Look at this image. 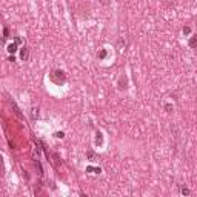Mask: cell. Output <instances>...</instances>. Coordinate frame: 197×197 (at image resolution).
Listing matches in <instances>:
<instances>
[{
	"label": "cell",
	"mask_w": 197,
	"mask_h": 197,
	"mask_svg": "<svg viewBox=\"0 0 197 197\" xmlns=\"http://www.w3.org/2000/svg\"><path fill=\"white\" fill-rule=\"evenodd\" d=\"M49 77H51V80H52L54 83H57V85H62V83L65 82V79H66V77H65V72L63 71H59V69H57V71H52Z\"/></svg>",
	"instance_id": "6da1fadb"
},
{
	"label": "cell",
	"mask_w": 197,
	"mask_h": 197,
	"mask_svg": "<svg viewBox=\"0 0 197 197\" xmlns=\"http://www.w3.org/2000/svg\"><path fill=\"white\" fill-rule=\"evenodd\" d=\"M16 51H17V43H12V45H9V46H8V52L14 54Z\"/></svg>",
	"instance_id": "7a4b0ae2"
},
{
	"label": "cell",
	"mask_w": 197,
	"mask_h": 197,
	"mask_svg": "<svg viewBox=\"0 0 197 197\" xmlns=\"http://www.w3.org/2000/svg\"><path fill=\"white\" fill-rule=\"evenodd\" d=\"M86 171H88V173H94V174H97V173H100V168H94V166H88V168H86Z\"/></svg>",
	"instance_id": "3957f363"
},
{
	"label": "cell",
	"mask_w": 197,
	"mask_h": 197,
	"mask_svg": "<svg viewBox=\"0 0 197 197\" xmlns=\"http://www.w3.org/2000/svg\"><path fill=\"white\" fill-rule=\"evenodd\" d=\"M196 42H197V37H196V35H191V39H189V46H191V48H194V46H196Z\"/></svg>",
	"instance_id": "277c9868"
},
{
	"label": "cell",
	"mask_w": 197,
	"mask_h": 197,
	"mask_svg": "<svg viewBox=\"0 0 197 197\" xmlns=\"http://www.w3.org/2000/svg\"><path fill=\"white\" fill-rule=\"evenodd\" d=\"M22 59L23 60L28 59V48H22Z\"/></svg>",
	"instance_id": "5b68a950"
},
{
	"label": "cell",
	"mask_w": 197,
	"mask_h": 197,
	"mask_svg": "<svg viewBox=\"0 0 197 197\" xmlns=\"http://www.w3.org/2000/svg\"><path fill=\"white\" fill-rule=\"evenodd\" d=\"M102 142H103V139H102V133H97V139H96V143H97V145H102Z\"/></svg>",
	"instance_id": "8992f818"
},
{
	"label": "cell",
	"mask_w": 197,
	"mask_h": 197,
	"mask_svg": "<svg viewBox=\"0 0 197 197\" xmlns=\"http://www.w3.org/2000/svg\"><path fill=\"white\" fill-rule=\"evenodd\" d=\"M105 56H106V51H105V49H102L100 52H98V59H105Z\"/></svg>",
	"instance_id": "52a82bcc"
},
{
	"label": "cell",
	"mask_w": 197,
	"mask_h": 197,
	"mask_svg": "<svg viewBox=\"0 0 197 197\" xmlns=\"http://www.w3.org/2000/svg\"><path fill=\"white\" fill-rule=\"evenodd\" d=\"M189 31H191V29H189L188 26H185V28H183V34H189Z\"/></svg>",
	"instance_id": "ba28073f"
},
{
	"label": "cell",
	"mask_w": 197,
	"mask_h": 197,
	"mask_svg": "<svg viewBox=\"0 0 197 197\" xmlns=\"http://www.w3.org/2000/svg\"><path fill=\"white\" fill-rule=\"evenodd\" d=\"M182 194H189V189H186V188H182Z\"/></svg>",
	"instance_id": "9c48e42d"
},
{
	"label": "cell",
	"mask_w": 197,
	"mask_h": 197,
	"mask_svg": "<svg viewBox=\"0 0 197 197\" xmlns=\"http://www.w3.org/2000/svg\"><path fill=\"white\" fill-rule=\"evenodd\" d=\"M88 157H89V159H94L96 156H94V152H93V151H89V152H88Z\"/></svg>",
	"instance_id": "30bf717a"
},
{
	"label": "cell",
	"mask_w": 197,
	"mask_h": 197,
	"mask_svg": "<svg viewBox=\"0 0 197 197\" xmlns=\"http://www.w3.org/2000/svg\"><path fill=\"white\" fill-rule=\"evenodd\" d=\"M56 137H59V139L63 137V133H56Z\"/></svg>",
	"instance_id": "8fae6325"
}]
</instances>
